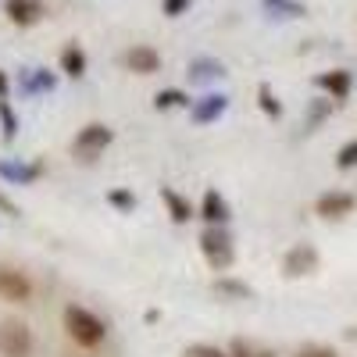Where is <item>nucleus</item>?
Wrapping results in <instances>:
<instances>
[{
    "instance_id": "obj_1",
    "label": "nucleus",
    "mask_w": 357,
    "mask_h": 357,
    "mask_svg": "<svg viewBox=\"0 0 357 357\" xmlns=\"http://www.w3.org/2000/svg\"><path fill=\"white\" fill-rule=\"evenodd\" d=\"M65 333H68L79 347H97V343H104V336H107V325H104L93 311H86V307H79V304H68V307H65Z\"/></svg>"
},
{
    "instance_id": "obj_2",
    "label": "nucleus",
    "mask_w": 357,
    "mask_h": 357,
    "mask_svg": "<svg viewBox=\"0 0 357 357\" xmlns=\"http://www.w3.org/2000/svg\"><path fill=\"white\" fill-rule=\"evenodd\" d=\"M200 254L215 272H229L232 261H236V243H232L229 229L225 225H207L200 232Z\"/></svg>"
},
{
    "instance_id": "obj_3",
    "label": "nucleus",
    "mask_w": 357,
    "mask_h": 357,
    "mask_svg": "<svg viewBox=\"0 0 357 357\" xmlns=\"http://www.w3.org/2000/svg\"><path fill=\"white\" fill-rule=\"evenodd\" d=\"M111 139H114V132H111L104 122H89V126H82V129L75 132L72 154H75L79 161H93V158H100L107 146H111Z\"/></svg>"
},
{
    "instance_id": "obj_4",
    "label": "nucleus",
    "mask_w": 357,
    "mask_h": 357,
    "mask_svg": "<svg viewBox=\"0 0 357 357\" xmlns=\"http://www.w3.org/2000/svg\"><path fill=\"white\" fill-rule=\"evenodd\" d=\"M33 354V329L25 321H0V357H29Z\"/></svg>"
},
{
    "instance_id": "obj_5",
    "label": "nucleus",
    "mask_w": 357,
    "mask_h": 357,
    "mask_svg": "<svg viewBox=\"0 0 357 357\" xmlns=\"http://www.w3.org/2000/svg\"><path fill=\"white\" fill-rule=\"evenodd\" d=\"M282 272L289 279H301V275H314L318 272V250L311 243H301V247H293L286 257H282Z\"/></svg>"
},
{
    "instance_id": "obj_6",
    "label": "nucleus",
    "mask_w": 357,
    "mask_h": 357,
    "mask_svg": "<svg viewBox=\"0 0 357 357\" xmlns=\"http://www.w3.org/2000/svg\"><path fill=\"white\" fill-rule=\"evenodd\" d=\"M33 296V282H29L22 272L0 264V301H11V304H25Z\"/></svg>"
},
{
    "instance_id": "obj_7",
    "label": "nucleus",
    "mask_w": 357,
    "mask_h": 357,
    "mask_svg": "<svg viewBox=\"0 0 357 357\" xmlns=\"http://www.w3.org/2000/svg\"><path fill=\"white\" fill-rule=\"evenodd\" d=\"M122 65L129 72H136V75H154L161 68V54L154 47H146V43H136V47H129L122 54Z\"/></svg>"
},
{
    "instance_id": "obj_8",
    "label": "nucleus",
    "mask_w": 357,
    "mask_h": 357,
    "mask_svg": "<svg viewBox=\"0 0 357 357\" xmlns=\"http://www.w3.org/2000/svg\"><path fill=\"white\" fill-rule=\"evenodd\" d=\"M354 193H343V190H329V193H321L314 200V215L321 218H347L354 211Z\"/></svg>"
},
{
    "instance_id": "obj_9",
    "label": "nucleus",
    "mask_w": 357,
    "mask_h": 357,
    "mask_svg": "<svg viewBox=\"0 0 357 357\" xmlns=\"http://www.w3.org/2000/svg\"><path fill=\"white\" fill-rule=\"evenodd\" d=\"M225 111H229V97H225V93H207V97L193 100L190 118H193L197 126H211V122H218Z\"/></svg>"
},
{
    "instance_id": "obj_10",
    "label": "nucleus",
    "mask_w": 357,
    "mask_h": 357,
    "mask_svg": "<svg viewBox=\"0 0 357 357\" xmlns=\"http://www.w3.org/2000/svg\"><path fill=\"white\" fill-rule=\"evenodd\" d=\"M200 218H204L207 225H225V222L232 218V207H229V200H225L218 190H207V193L200 197Z\"/></svg>"
},
{
    "instance_id": "obj_11",
    "label": "nucleus",
    "mask_w": 357,
    "mask_h": 357,
    "mask_svg": "<svg viewBox=\"0 0 357 357\" xmlns=\"http://www.w3.org/2000/svg\"><path fill=\"white\" fill-rule=\"evenodd\" d=\"M57 89V75H50L47 68H22V93H54Z\"/></svg>"
},
{
    "instance_id": "obj_12",
    "label": "nucleus",
    "mask_w": 357,
    "mask_h": 357,
    "mask_svg": "<svg viewBox=\"0 0 357 357\" xmlns=\"http://www.w3.org/2000/svg\"><path fill=\"white\" fill-rule=\"evenodd\" d=\"M4 11L15 25H36L43 18V4L40 0H4Z\"/></svg>"
},
{
    "instance_id": "obj_13",
    "label": "nucleus",
    "mask_w": 357,
    "mask_h": 357,
    "mask_svg": "<svg viewBox=\"0 0 357 357\" xmlns=\"http://www.w3.org/2000/svg\"><path fill=\"white\" fill-rule=\"evenodd\" d=\"M314 82H318V86H321L329 97H336V100H347V97H350V86H354V79H350V72H347V68H336V72H321Z\"/></svg>"
},
{
    "instance_id": "obj_14",
    "label": "nucleus",
    "mask_w": 357,
    "mask_h": 357,
    "mask_svg": "<svg viewBox=\"0 0 357 357\" xmlns=\"http://www.w3.org/2000/svg\"><path fill=\"white\" fill-rule=\"evenodd\" d=\"M161 197H165V207H168V218H172L175 225H186V222L197 215V211H193V204H190L183 193H175V190H168V186H165V190H161Z\"/></svg>"
},
{
    "instance_id": "obj_15",
    "label": "nucleus",
    "mask_w": 357,
    "mask_h": 357,
    "mask_svg": "<svg viewBox=\"0 0 357 357\" xmlns=\"http://www.w3.org/2000/svg\"><path fill=\"white\" fill-rule=\"evenodd\" d=\"M0 178H8V183H18V186H33L40 178V165H11V161H0Z\"/></svg>"
},
{
    "instance_id": "obj_16",
    "label": "nucleus",
    "mask_w": 357,
    "mask_h": 357,
    "mask_svg": "<svg viewBox=\"0 0 357 357\" xmlns=\"http://www.w3.org/2000/svg\"><path fill=\"white\" fill-rule=\"evenodd\" d=\"M190 75L197 82H211V79H225L229 72H225L222 61H215V57H197V61L190 65Z\"/></svg>"
},
{
    "instance_id": "obj_17",
    "label": "nucleus",
    "mask_w": 357,
    "mask_h": 357,
    "mask_svg": "<svg viewBox=\"0 0 357 357\" xmlns=\"http://www.w3.org/2000/svg\"><path fill=\"white\" fill-rule=\"evenodd\" d=\"M61 72L72 75V79H82V75H86V54H82V47L68 43V47L61 50Z\"/></svg>"
},
{
    "instance_id": "obj_18",
    "label": "nucleus",
    "mask_w": 357,
    "mask_h": 357,
    "mask_svg": "<svg viewBox=\"0 0 357 357\" xmlns=\"http://www.w3.org/2000/svg\"><path fill=\"white\" fill-rule=\"evenodd\" d=\"M154 107L158 111H168V107H193V100L183 93V89H161L154 97Z\"/></svg>"
},
{
    "instance_id": "obj_19",
    "label": "nucleus",
    "mask_w": 357,
    "mask_h": 357,
    "mask_svg": "<svg viewBox=\"0 0 357 357\" xmlns=\"http://www.w3.org/2000/svg\"><path fill=\"white\" fill-rule=\"evenodd\" d=\"M215 293L236 296V301H250V296H254V289L247 282H236V279H215Z\"/></svg>"
},
{
    "instance_id": "obj_20",
    "label": "nucleus",
    "mask_w": 357,
    "mask_h": 357,
    "mask_svg": "<svg viewBox=\"0 0 357 357\" xmlns=\"http://www.w3.org/2000/svg\"><path fill=\"white\" fill-rule=\"evenodd\" d=\"M264 8L272 11V15H279V18H301L307 11L301 0H264Z\"/></svg>"
},
{
    "instance_id": "obj_21",
    "label": "nucleus",
    "mask_w": 357,
    "mask_h": 357,
    "mask_svg": "<svg viewBox=\"0 0 357 357\" xmlns=\"http://www.w3.org/2000/svg\"><path fill=\"white\" fill-rule=\"evenodd\" d=\"M257 104H261V111L268 118H282V104H279V97L272 93V86H268V82L257 86Z\"/></svg>"
},
{
    "instance_id": "obj_22",
    "label": "nucleus",
    "mask_w": 357,
    "mask_h": 357,
    "mask_svg": "<svg viewBox=\"0 0 357 357\" xmlns=\"http://www.w3.org/2000/svg\"><path fill=\"white\" fill-rule=\"evenodd\" d=\"M229 354H232V357H275V350L257 347V343H250V340H232Z\"/></svg>"
},
{
    "instance_id": "obj_23",
    "label": "nucleus",
    "mask_w": 357,
    "mask_h": 357,
    "mask_svg": "<svg viewBox=\"0 0 357 357\" xmlns=\"http://www.w3.org/2000/svg\"><path fill=\"white\" fill-rule=\"evenodd\" d=\"M183 357H232V354L222 350V347H215V343H193V347L183 350Z\"/></svg>"
},
{
    "instance_id": "obj_24",
    "label": "nucleus",
    "mask_w": 357,
    "mask_h": 357,
    "mask_svg": "<svg viewBox=\"0 0 357 357\" xmlns=\"http://www.w3.org/2000/svg\"><path fill=\"white\" fill-rule=\"evenodd\" d=\"M107 204H111V207H118L122 215H129L132 207H136V197H132L129 190H111V193H107Z\"/></svg>"
},
{
    "instance_id": "obj_25",
    "label": "nucleus",
    "mask_w": 357,
    "mask_h": 357,
    "mask_svg": "<svg viewBox=\"0 0 357 357\" xmlns=\"http://www.w3.org/2000/svg\"><path fill=\"white\" fill-rule=\"evenodd\" d=\"M336 168H343V172L357 168V139H350V143H343V146H340V154H336Z\"/></svg>"
},
{
    "instance_id": "obj_26",
    "label": "nucleus",
    "mask_w": 357,
    "mask_h": 357,
    "mask_svg": "<svg viewBox=\"0 0 357 357\" xmlns=\"http://www.w3.org/2000/svg\"><path fill=\"white\" fill-rule=\"evenodd\" d=\"M0 126H4V139H15L18 136V118L11 114V104L0 100Z\"/></svg>"
},
{
    "instance_id": "obj_27",
    "label": "nucleus",
    "mask_w": 357,
    "mask_h": 357,
    "mask_svg": "<svg viewBox=\"0 0 357 357\" xmlns=\"http://www.w3.org/2000/svg\"><path fill=\"white\" fill-rule=\"evenodd\" d=\"M190 4H193V0H161V11H165L168 18H183V15L190 11Z\"/></svg>"
},
{
    "instance_id": "obj_28",
    "label": "nucleus",
    "mask_w": 357,
    "mask_h": 357,
    "mask_svg": "<svg viewBox=\"0 0 357 357\" xmlns=\"http://www.w3.org/2000/svg\"><path fill=\"white\" fill-rule=\"evenodd\" d=\"M296 357H340V354L329 347H304V350H296Z\"/></svg>"
},
{
    "instance_id": "obj_29",
    "label": "nucleus",
    "mask_w": 357,
    "mask_h": 357,
    "mask_svg": "<svg viewBox=\"0 0 357 357\" xmlns=\"http://www.w3.org/2000/svg\"><path fill=\"white\" fill-rule=\"evenodd\" d=\"M8 93H11V82H8L4 68H0V100H8Z\"/></svg>"
},
{
    "instance_id": "obj_30",
    "label": "nucleus",
    "mask_w": 357,
    "mask_h": 357,
    "mask_svg": "<svg viewBox=\"0 0 357 357\" xmlns=\"http://www.w3.org/2000/svg\"><path fill=\"white\" fill-rule=\"evenodd\" d=\"M0 211H8V215H15V204L4 197V193H0Z\"/></svg>"
},
{
    "instance_id": "obj_31",
    "label": "nucleus",
    "mask_w": 357,
    "mask_h": 357,
    "mask_svg": "<svg viewBox=\"0 0 357 357\" xmlns=\"http://www.w3.org/2000/svg\"><path fill=\"white\" fill-rule=\"evenodd\" d=\"M354 336H357V329H354Z\"/></svg>"
}]
</instances>
